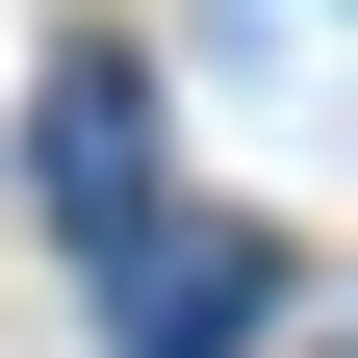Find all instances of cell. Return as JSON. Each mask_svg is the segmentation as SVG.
Wrapping results in <instances>:
<instances>
[{
	"mask_svg": "<svg viewBox=\"0 0 358 358\" xmlns=\"http://www.w3.org/2000/svg\"><path fill=\"white\" fill-rule=\"evenodd\" d=\"M128 179H154V103L77 52V77H52V205H77V231H128Z\"/></svg>",
	"mask_w": 358,
	"mask_h": 358,
	"instance_id": "obj_2",
	"label": "cell"
},
{
	"mask_svg": "<svg viewBox=\"0 0 358 358\" xmlns=\"http://www.w3.org/2000/svg\"><path fill=\"white\" fill-rule=\"evenodd\" d=\"M256 307H282V256H256V231H154V205L103 231V333H128V358H231Z\"/></svg>",
	"mask_w": 358,
	"mask_h": 358,
	"instance_id": "obj_1",
	"label": "cell"
}]
</instances>
